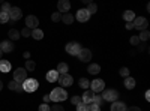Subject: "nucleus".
<instances>
[{"mask_svg": "<svg viewBox=\"0 0 150 111\" xmlns=\"http://www.w3.org/2000/svg\"><path fill=\"white\" fill-rule=\"evenodd\" d=\"M50 96V101H53L54 104H59L62 101H66L68 99V93L65 89H62V87H56L51 90V93L48 95Z\"/></svg>", "mask_w": 150, "mask_h": 111, "instance_id": "nucleus-1", "label": "nucleus"}, {"mask_svg": "<svg viewBox=\"0 0 150 111\" xmlns=\"http://www.w3.org/2000/svg\"><path fill=\"white\" fill-rule=\"evenodd\" d=\"M21 87H23L24 92L33 93V92L38 90V87H39V83H38V80H35V78H27L26 81L21 84Z\"/></svg>", "mask_w": 150, "mask_h": 111, "instance_id": "nucleus-2", "label": "nucleus"}, {"mask_svg": "<svg viewBox=\"0 0 150 111\" xmlns=\"http://www.w3.org/2000/svg\"><path fill=\"white\" fill-rule=\"evenodd\" d=\"M119 92L116 89H105L104 93H102V99L104 101H108V102H116L119 99Z\"/></svg>", "mask_w": 150, "mask_h": 111, "instance_id": "nucleus-3", "label": "nucleus"}, {"mask_svg": "<svg viewBox=\"0 0 150 111\" xmlns=\"http://www.w3.org/2000/svg\"><path fill=\"white\" fill-rule=\"evenodd\" d=\"M132 24H134V29L143 32V30H147L149 21H147V18H144V17H135V20L132 21Z\"/></svg>", "mask_w": 150, "mask_h": 111, "instance_id": "nucleus-4", "label": "nucleus"}, {"mask_svg": "<svg viewBox=\"0 0 150 111\" xmlns=\"http://www.w3.org/2000/svg\"><path fill=\"white\" fill-rule=\"evenodd\" d=\"M90 90L93 93H99V92H104L105 90V81L101 78H96L93 81H90Z\"/></svg>", "mask_w": 150, "mask_h": 111, "instance_id": "nucleus-5", "label": "nucleus"}, {"mask_svg": "<svg viewBox=\"0 0 150 111\" xmlns=\"http://www.w3.org/2000/svg\"><path fill=\"white\" fill-rule=\"evenodd\" d=\"M27 80V71L24 68H17L14 72V81H17L18 84H23Z\"/></svg>", "mask_w": 150, "mask_h": 111, "instance_id": "nucleus-6", "label": "nucleus"}, {"mask_svg": "<svg viewBox=\"0 0 150 111\" xmlns=\"http://www.w3.org/2000/svg\"><path fill=\"white\" fill-rule=\"evenodd\" d=\"M65 50L71 56H78V53L81 51V45L78 42H68L66 47H65Z\"/></svg>", "mask_w": 150, "mask_h": 111, "instance_id": "nucleus-7", "label": "nucleus"}, {"mask_svg": "<svg viewBox=\"0 0 150 111\" xmlns=\"http://www.w3.org/2000/svg\"><path fill=\"white\" fill-rule=\"evenodd\" d=\"M59 84L62 86V89L63 87H71V86L74 84V78L72 75H69V74H63V75H59Z\"/></svg>", "mask_w": 150, "mask_h": 111, "instance_id": "nucleus-8", "label": "nucleus"}, {"mask_svg": "<svg viewBox=\"0 0 150 111\" xmlns=\"http://www.w3.org/2000/svg\"><path fill=\"white\" fill-rule=\"evenodd\" d=\"M8 15H9V20L18 21V20H21V17H23V11H21L20 8L12 6V8L9 9V12H8Z\"/></svg>", "mask_w": 150, "mask_h": 111, "instance_id": "nucleus-9", "label": "nucleus"}, {"mask_svg": "<svg viewBox=\"0 0 150 111\" xmlns=\"http://www.w3.org/2000/svg\"><path fill=\"white\" fill-rule=\"evenodd\" d=\"M78 60H81L83 63H87V62L92 60V51L89 50V48H81V51L78 53Z\"/></svg>", "mask_w": 150, "mask_h": 111, "instance_id": "nucleus-10", "label": "nucleus"}, {"mask_svg": "<svg viewBox=\"0 0 150 111\" xmlns=\"http://www.w3.org/2000/svg\"><path fill=\"white\" fill-rule=\"evenodd\" d=\"M38 26H39V20H38V17H35V15L26 17V27L27 29L35 30V29H38Z\"/></svg>", "mask_w": 150, "mask_h": 111, "instance_id": "nucleus-11", "label": "nucleus"}, {"mask_svg": "<svg viewBox=\"0 0 150 111\" xmlns=\"http://www.w3.org/2000/svg\"><path fill=\"white\" fill-rule=\"evenodd\" d=\"M75 18H77L80 23H86V21H89L90 20V14L87 12V9H78L77 11V15H75Z\"/></svg>", "mask_w": 150, "mask_h": 111, "instance_id": "nucleus-12", "label": "nucleus"}, {"mask_svg": "<svg viewBox=\"0 0 150 111\" xmlns=\"http://www.w3.org/2000/svg\"><path fill=\"white\" fill-rule=\"evenodd\" d=\"M14 42L12 41H2L0 42V50H2V53H12L14 51Z\"/></svg>", "mask_w": 150, "mask_h": 111, "instance_id": "nucleus-13", "label": "nucleus"}, {"mask_svg": "<svg viewBox=\"0 0 150 111\" xmlns=\"http://www.w3.org/2000/svg\"><path fill=\"white\" fill-rule=\"evenodd\" d=\"M93 96H95V93H93L90 89L84 90V93H83V96H81V102H84L86 105L92 104V102H93Z\"/></svg>", "mask_w": 150, "mask_h": 111, "instance_id": "nucleus-14", "label": "nucleus"}, {"mask_svg": "<svg viewBox=\"0 0 150 111\" xmlns=\"http://www.w3.org/2000/svg\"><path fill=\"white\" fill-rule=\"evenodd\" d=\"M57 9H59V12H65V14H68L69 9H71L69 0H60V2L57 3Z\"/></svg>", "mask_w": 150, "mask_h": 111, "instance_id": "nucleus-15", "label": "nucleus"}, {"mask_svg": "<svg viewBox=\"0 0 150 111\" xmlns=\"http://www.w3.org/2000/svg\"><path fill=\"white\" fill-rule=\"evenodd\" d=\"M47 81L48 83H56L57 80H59V72L56 71V69H51V71H48L47 72Z\"/></svg>", "mask_w": 150, "mask_h": 111, "instance_id": "nucleus-16", "label": "nucleus"}, {"mask_svg": "<svg viewBox=\"0 0 150 111\" xmlns=\"http://www.w3.org/2000/svg\"><path fill=\"white\" fill-rule=\"evenodd\" d=\"M128 107L125 102H120V101H116L111 104V111H126Z\"/></svg>", "mask_w": 150, "mask_h": 111, "instance_id": "nucleus-17", "label": "nucleus"}, {"mask_svg": "<svg viewBox=\"0 0 150 111\" xmlns=\"http://www.w3.org/2000/svg\"><path fill=\"white\" fill-rule=\"evenodd\" d=\"M11 69H12V65L9 60H3V59L0 60V72L8 74V72H11Z\"/></svg>", "mask_w": 150, "mask_h": 111, "instance_id": "nucleus-18", "label": "nucleus"}, {"mask_svg": "<svg viewBox=\"0 0 150 111\" xmlns=\"http://www.w3.org/2000/svg\"><path fill=\"white\" fill-rule=\"evenodd\" d=\"M87 72L92 74V75H98V74L101 72V66H99L98 63H92V65H89V68H87Z\"/></svg>", "mask_w": 150, "mask_h": 111, "instance_id": "nucleus-19", "label": "nucleus"}, {"mask_svg": "<svg viewBox=\"0 0 150 111\" xmlns=\"http://www.w3.org/2000/svg\"><path fill=\"white\" fill-rule=\"evenodd\" d=\"M123 20L126 23H132L135 20V12L134 11H125L123 12Z\"/></svg>", "mask_w": 150, "mask_h": 111, "instance_id": "nucleus-20", "label": "nucleus"}, {"mask_svg": "<svg viewBox=\"0 0 150 111\" xmlns=\"http://www.w3.org/2000/svg\"><path fill=\"white\" fill-rule=\"evenodd\" d=\"M56 71L59 72V75H63V74H68V72H69V66L62 62V63L57 65V69H56Z\"/></svg>", "mask_w": 150, "mask_h": 111, "instance_id": "nucleus-21", "label": "nucleus"}, {"mask_svg": "<svg viewBox=\"0 0 150 111\" xmlns=\"http://www.w3.org/2000/svg\"><path fill=\"white\" fill-rule=\"evenodd\" d=\"M8 36H9V41H17V39L21 38V35H20V32L17 29H11L9 33H8Z\"/></svg>", "mask_w": 150, "mask_h": 111, "instance_id": "nucleus-22", "label": "nucleus"}, {"mask_svg": "<svg viewBox=\"0 0 150 111\" xmlns=\"http://www.w3.org/2000/svg\"><path fill=\"white\" fill-rule=\"evenodd\" d=\"M125 87H126L128 90H132L134 87H135V80L132 78V77H126V78H125Z\"/></svg>", "mask_w": 150, "mask_h": 111, "instance_id": "nucleus-23", "label": "nucleus"}, {"mask_svg": "<svg viewBox=\"0 0 150 111\" xmlns=\"http://www.w3.org/2000/svg\"><path fill=\"white\" fill-rule=\"evenodd\" d=\"M8 87H9V90H14V92H21L23 90V87H21V84H18L17 81H9V84H8Z\"/></svg>", "mask_w": 150, "mask_h": 111, "instance_id": "nucleus-24", "label": "nucleus"}, {"mask_svg": "<svg viewBox=\"0 0 150 111\" xmlns=\"http://www.w3.org/2000/svg\"><path fill=\"white\" fill-rule=\"evenodd\" d=\"M30 36H33V39H36V41H41L44 38V32L41 29H35V30H32Z\"/></svg>", "mask_w": 150, "mask_h": 111, "instance_id": "nucleus-25", "label": "nucleus"}, {"mask_svg": "<svg viewBox=\"0 0 150 111\" xmlns=\"http://www.w3.org/2000/svg\"><path fill=\"white\" fill-rule=\"evenodd\" d=\"M62 21H63L65 24H72L74 23V15L69 14V12H68V14H63V15H62Z\"/></svg>", "mask_w": 150, "mask_h": 111, "instance_id": "nucleus-26", "label": "nucleus"}, {"mask_svg": "<svg viewBox=\"0 0 150 111\" xmlns=\"http://www.w3.org/2000/svg\"><path fill=\"white\" fill-rule=\"evenodd\" d=\"M137 36H138L140 42H141V41L146 42V41H149V38H150V33H149V30H143V32H140V35H137Z\"/></svg>", "mask_w": 150, "mask_h": 111, "instance_id": "nucleus-27", "label": "nucleus"}, {"mask_svg": "<svg viewBox=\"0 0 150 111\" xmlns=\"http://www.w3.org/2000/svg\"><path fill=\"white\" fill-rule=\"evenodd\" d=\"M24 69H26L27 72H32L36 69V63L33 60H26V66H24Z\"/></svg>", "mask_w": 150, "mask_h": 111, "instance_id": "nucleus-28", "label": "nucleus"}, {"mask_svg": "<svg viewBox=\"0 0 150 111\" xmlns=\"http://www.w3.org/2000/svg\"><path fill=\"white\" fill-rule=\"evenodd\" d=\"M87 12H89V14L92 15V14H96V11H98V6H96V3H92V2H89L87 3Z\"/></svg>", "mask_w": 150, "mask_h": 111, "instance_id": "nucleus-29", "label": "nucleus"}, {"mask_svg": "<svg viewBox=\"0 0 150 111\" xmlns=\"http://www.w3.org/2000/svg\"><path fill=\"white\" fill-rule=\"evenodd\" d=\"M80 87L84 89V90H87V89L90 87V81L87 80V78H80Z\"/></svg>", "mask_w": 150, "mask_h": 111, "instance_id": "nucleus-30", "label": "nucleus"}, {"mask_svg": "<svg viewBox=\"0 0 150 111\" xmlns=\"http://www.w3.org/2000/svg\"><path fill=\"white\" fill-rule=\"evenodd\" d=\"M104 102H105V101L102 99V96H98V95H95V96H93V104H95V105L101 107Z\"/></svg>", "mask_w": 150, "mask_h": 111, "instance_id": "nucleus-31", "label": "nucleus"}, {"mask_svg": "<svg viewBox=\"0 0 150 111\" xmlns=\"http://www.w3.org/2000/svg\"><path fill=\"white\" fill-rule=\"evenodd\" d=\"M9 21V15H8V12H2L0 11V23H8Z\"/></svg>", "mask_w": 150, "mask_h": 111, "instance_id": "nucleus-32", "label": "nucleus"}, {"mask_svg": "<svg viewBox=\"0 0 150 111\" xmlns=\"http://www.w3.org/2000/svg\"><path fill=\"white\" fill-rule=\"evenodd\" d=\"M50 111H65V107H62L60 104H54L53 107H50Z\"/></svg>", "mask_w": 150, "mask_h": 111, "instance_id": "nucleus-33", "label": "nucleus"}, {"mask_svg": "<svg viewBox=\"0 0 150 111\" xmlns=\"http://www.w3.org/2000/svg\"><path fill=\"white\" fill-rule=\"evenodd\" d=\"M120 75L122 77H129V68H126V66H123V68H120Z\"/></svg>", "mask_w": 150, "mask_h": 111, "instance_id": "nucleus-34", "label": "nucleus"}, {"mask_svg": "<svg viewBox=\"0 0 150 111\" xmlns=\"http://www.w3.org/2000/svg\"><path fill=\"white\" fill-rule=\"evenodd\" d=\"M51 20H53L54 23H59V21H62V14H60V12H54V14L51 15Z\"/></svg>", "mask_w": 150, "mask_h": 111, "instance_id": "nucleus-35", "label": "nucleus"}, {"mask_svg": "<svg viewBox=\"0 0 150 111\" xmlns=\"http://www.w3.org/2000/svg\"><path fill=\"white\" fill-rule=\"evenodd\" d=\"M87 111H101V107H98V105H95L92 102V104L87 105Z\"/></svg>", "mask_w": 150, "mask_h": 111, "instance_id": "nucleus-36", "label": "nucleus"}, {"mask_svg": "<svg viewBox=\"0 0 150 111\" xmlns=\"http://www.w3.org/2000/svg\"><path fill=\"white\" fill-rule=\"evenodd\" d=\"M21 36H24V38H29V36L32 35V30L30 29H27V27H24L23 30H21V33H20Z\"/></svg>", "mask_w": 150, "mask_h": 111, "instance_id": "nucleus-37", "label": "nucleus"}, {"mask_svg": "<svg viewBox=\"0 0 150 111\" xmlns=\"http://www.w3.org/2000/svg\"><path fill=\"white\" fill-rule=\"evenodd\" d=\"M77 111H87V105H86L84 102L77 104Z\"/></svg>", "mask_w": 150, "mask_h": 111, "instance_id": "nucleus-38", "label": "nucleus"}, {"mask_svg": "<svg viewBox=\"0 0 150 111\" xmlns=\"http://www.w3.org/2000/svg\"><path fill=\"white\" fill-rule=\"evenodd\" d=\"M80 102H81V96H72V99H71V104L77 105V104H80Z\"/></svg>", "mask_w": 150, "mask_h": 111, "instance_id": "nucleus-39", "label": "nucleus"}, {"mask_svg": "<svg viewBox=\"0 0 150 111\" xmlns=\"http://www.w3.org/2000/svg\"><path fill=\"white\" fill-rule=\"evenodd\" d=\"M138 44H140V39H138V36H132V38H131V45L137 47Z\"/></svg>", "mask_w": 150, "mask_h": 111, "instance_id": "nucleus-40", "label": "nucleus"}, {"mask_svg": "<svg viewBox=\"0 0 150 111\" xmlns=\"http://www.w3.org/2000/svg\"><path fill=\"white\" fill-rule=\"evenodd\" d=\"M12 6L8 3V2H5V3H2V12H9V9H11Z\"/></svg>", "mask_w": 150, "mask_h": 111, "instance_id": "nucleus-41", "label": "nucleus"}, {"mask_svg": "<svg viewBox=\"0 0 150 111\" xmlns=\"http://www.w3.org/2000/svg\"><path fill=\"white\" fill-rule=\"evenodd\" d=\"M39 111H50V105L48 104H41L39 105Z\"/></svg>", "mask_w": 150, "mask_h": 111, "instance_id": "nucleus-42", "label": "nucleus"}, {"mask_svg": "<svg viewBox=\"0 0 150 111\" xmlns=\"http://www.w3.org/2000/svg\"><path fill=\"white\" fill-rule=\"evenodd\" d=\"M126 111H141V108H138V107H131V108H128Z\"/></svg>", "mask_w": 150, "mask_h": 111, "instance_id": "nucleus-43", "label": "nucleus"}, {"mask_svg": "<svg viewBox=\"0 0 150 111\" xmlns=\"http://www.w3.org/2000/svg\"><path fill=\"white\" fill-rule=\"evenodd\" d=\"M125 27H126L128 30H132V29H134V24H132V23H126V26H125Z\"/></svg>", "mask_w": 150, "mask_h": 111, "instance_id": "nucleus-44", "label": "nucleus"}, {"mask_svg": "<svg viewBox=\"0 0 150 111\" xmlns=\"http://www.w3.org/2000/svg\"><path fill=\"white\" fill-rule=\"evenodd\" d=\"M42 99H44V104H47V102H50V96H48V95H44Z\"/></svg>", "mask_w": 150, "mask_h": 111, "instance_id": "nucleus-45", "label": "nucleus"}, {"mask_svg": "<svg viewBox=\"0 0 150 111\" xmlns=\"http://www.w3.org/2000/svg\"><path fill=\"white\" fill-rule=\"evenodd\" d=\"M23 56H24V59H30V53H29V51H26Z\"/></svg>", "mask_w": 150, "mask_h": 111, "instance_id": "nucleus-46", "label": "nucleus"}, {"mask_svg": "<svg viewBox=\"0 0 150 111\" xmlns=\"http://www.w3.org/2000/svg\"><path fill=\"white\" fill-rule=\"evenodd\" d=\"M146 99H147V101H150V92H149V90L146 92Z\"/></svg>", "mask_w": 150, "mask_h": 111, "instance_id": "nucleus-47", "label": "nucleus"}, {"mask_svg": "<svg viewBox=\"0 0 150 111\" xmlns=\"http://www.w3.org/2000/svg\"><path fill=\"white\" fill-rule=\"evenodd\" d=\"M3 89V83H2V80H0V90Z\"/></svg>", "mask_w": 150, "mask_h": 111, "instance_id": "nucleus-48", "label": "nucleus"}, {"mask_svg": "<svg viewBox=\"0 0 150 111\" xmlns=\"http://www.w3.org/2000/svg\"><path fill=\"white\" fill-rule=\"evenodd\" d=\"M2 56H3V53H2V50H0V60H2Z\"/></svg>", "mask_w": 150, "mask_h": 111, "instance_id": "nucleus-49", "label": "nucleus"}]
</instances>
